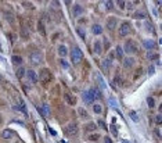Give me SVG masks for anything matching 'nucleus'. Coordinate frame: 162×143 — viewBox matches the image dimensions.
Segmentation results:
<instances>
[{
    "mask_svg": "<svg viewBox=\"0 0 162 143\" xmlns=\"http://www.w3.org/2000/svg\"><path fill=\"white\" fill-rule=\"evenodd\" d=\"M39 79H40V82L43 85H47L48 82L53 79V74L50 72V70H48V68H43V70H40Z\"/></svg>",
    "mask_w": 162,
    "mask_h": 143,
    "instance_id": "nucleus-1",
    "label": "nucleus"
},
{
    "mask_svg": "<svg viewBox=\"0 0 162 143\" xmlns=\"http://www.w3.org/2000/svg\"><path fill=\"white\" fill-rule=\"evenodd\" d=\"M82 58H83L82 50H80L79 47H73L72 52H71V61H72L73 64H78V63L82 61Z\"/></svg>",
    "mask_w": 162,
    "mask_h": 143,
    "instance_id": "nucleus-2",
    "label": "nucleus"
},
{
    "mask_svg": "<svg viewBox=\"0 0 162 143\" xmlns=\"http://www.w3.org/2000/svg\"><path fill=\"white\" fill-rule=\"evenodd\" d=\"M42 58H43V54L39 50H35V52H32L29 54V61H31L32 65H39L40 61H42Z\"/></svg>",
    "mask_w": 162,
    "mask_h": 143,
    "instance_id": "nucleus-3",
    "label": "nucleus"
},
{
    "mask_svg": "<svg viewBox=\"0 0 162 143\" xmlns=\"http://www.w3.org/2000/svg\"><path fill=\"white\" fill-rule=\"evenodd\" d=\"M130 34V24L129 22H122L121 26H119V36L125 38Z\"/></svg>",
    "mask_w": 162,
    "mask_h": 143,
    "instance_id": "nucleus-4",
    "label": "nucleus"
},
{
    "mask_svg": "<svg viewBox=\"0 0 162 143\" xmlns=\"http://www.w3.org/2000/svg\"><path fill=\"white\" fill-rule=\"evenodd\" d=\"M126 53H136L137 52V46L134 45L133 40H126L125 43V49H123Z\"/></svg>",
    "mask_w": 162,
    "mask_h": 143,
    "instance_id": "nucleus-5",
    "label": "nucleus"
},
{
    "mask_svg": "<svg viewBox=\"0 0 162 143\" xmlns=\"http://www.w3.org/2000/svg\"><path fill=\"white\" fill-rule=\"evenodd\" d=\"M64 99H65V102L69 104V106H75V104H76V99H75V96H72L71 93H68V92L64 93Z\"/></svg>",
    "mask_w": 162,
    "mask_h": 143,
    "instance_id": "nucleus-6",
    "label": "nucleus"
},
{
    "mask_svg": "<svg viewBox=\"0 0 162 143\" xmlns=\"http://www.w3.org/2000/svg\"><path fill=\"white\" fill-rule=\"evenodd\" d=\"M65 132H67V135H75L78 132V125L72 122V124H69L67 128H65Z\"/></svg>",
    "mask_w": 162,
    "mask_h": 143,
    "instance_id": "nucleus-7",
    "label": "nucleus"
},
{
    "mask_svg": "<svg viewBox=\"0 0 162 143\" xmlns=\"http://www.w3.org/2000/svg\"><path fill=\"white\" fill-rule=\"evenodd\" d=\"M83 7L80 6V4H75L73 6V8H72V14L75 15V17H79V15H82L83 14Z\"/></svg>",
    "mask_w": 162,
    "mask_h": 143,
    "instance_id": "nucleus-8",
    "label": "nucleus"
},
{
    "mask_svg": "<svg viewBox=\"0 0 162 143\" xmlns=\"http://www.w3.org/2000/svg\"><path fill=\"white\" fill-rule=\"evenodd\" d=\"M83 102H85L86 104H93L94 97L91 96L90 92H85V93H83Z\"/></svg>",
    "mask_w": 162,
    "mask_h": 143,
    "instance_id": "nucleus-9",
    "label": "nucleus"
},
{
    "mask_svg": "<svg viewBox=\"0 0 162 143\" xmlns=\"http://www.w3.org/2000/svg\"><path fill=\"white\" fill-rule=\"evenodd\" d=\"M26 75H28V78H29V81L32 82V84H37V81H39V78H37V75H36V72L35 71H28L26 72Z\"/></svg>",
    "mask_w": 162,
    "mask_h": 143,
    "instance_id": "nucleus-10",
    "label": "nucleus"
},
{
    "mask_svg": "<svg viewBox=\"0 0 162 143\" xmlns=\"http://www.w3.org/2000/svg\"><path fill=\"white\" fill-rule=\"evenodd\" d=\"M91 32H93L94 35H101L102 34V26L99 25V24H94L91 26Z\"/></svg>",
    "mask_w": 162,
    "mask_h": 143,
    "instance_id": "nucleus-11",
    "label": "nucleus"
},
{
    "mask_svg": "<svg viewBox=\"0 0 162 143\" xmlns=\"http://www.w3.org/2000/svg\"><path fill=\"white\" fill-rule=\"evenodd\" d=\"M58 54H60V56L61 57H65L67 56V54H68V49H67V46L65 45H60V46H58Z\"/></svg>",
    "mask_w": 162,
    "mask_h": 143,
    "instance_id": "nucleus-12",
    "label": "nucleus"
},
{
    "mask_svg": "<svg viewBox=\"0 0 162 143\" xmlns=\"http://www.w3.org/2000/svg\"><path fill=\"white\" fill-rule=\"evenodd\" d=\"M116 24H118V21H116V18H110V20H108L107 21V28L108 29H114L115 28V26H116Z\"/></svg>",
    "mask_w": 162,
    "mask_h": 143,
    "instance_id": "nucleus-13",
    "label": "nucleus"
},
{
    "mask_svg": "<svg viewBox=\"0 0 162 143\" xmlns=\"http://www.w3.org/2000/svg\"><path fill=\"white\" fill-rule=\"evenodd\" d=\"M133 64H134V58L133 57H127V58L123 60V67L125 68H130Z\"/></svg>",
    "mask_w": 162,
    "mask_h": 143,
    "instance_id": "nucleus-14",
    "label": "nucleus"
},
{
    "mask_svg": "<svg viewBox=\"0 0 162 143\" xmlns=\"http://www.w3.org/2000/svg\"><path fill=\"white\" fill-rule=\"evenodd\" d=\"M93 50L96 54H100L102 52V47H101V42L100 40H96L94 42V45H93Z\"/></svg>",
    "mask_w": 162,
    "mask_h": 143,
    "instance_id": "nucleus-15",
    "label": "nucleus"
},
{
    "mask_svg": "<svg viewBox=\"0 0 162 143\" xmlns=\"http://www.w3.org/2000/svg\"><path fill=\"white\" fill-rule=\"evenodd\" d=\"M18 110H21V113H22L24 115H28V110H26V106L24 100H19V106H18Z\"/></svg>",
    "mask_w": 162,
    "mask_h": 143,
    "instance_id": "nucleus-16",
    "label": "nucleus"
},
{
    "mask_svg": "<svg viewBox=\"0 0 162 143\" xmlns=\"http://www.w3.org/2000/svg\"><path fill=\"white\" fill-rule=\"evenodd\" d=\"M11 63H13L14 65H17V67H18V65L22 64V58H21L19 56H13V57H11Z\"/></svg>",
    "mask_w": 162,
    "mask_h": 143,
    "instance_id": "nucleus-17",
    "label": "nucleus"
},
{
    "mask_svg": "<svg viewBox=\"0 0 162 143\" xmlns=\"http://www.w3.org/2000/svg\"><path fill=\"white\" fill-rule=\"evenodd\" d=\"M111 64H112L111 58H104V60H102V68H104V70H110Z\"/></svg>",
    "mask_w": 162,
    "mask_h": 143,
    "instance_id": "nucleus-18",
    "label": "nucleus"
},
{
    "mask_svg": "<svg viewBox=\"0 0 162 143\" xmlns=\"http://www.w3.org/2000/svg\"><path fill=\"white\" fill-rule=\"evenodd\" d=\"M143 45H144V47H145V49H148V50H153L154 46H155V43H154L153 40H144V42H143Z\"/></svg>",
    "mask_w": 162,
    "mask_h": 143,
    "instance_id": "nucleus-19",
    "label": "nucleus"
},
{
    "mask_svg": "<svg viewBox=\"0 0 162 143\" xmlns=\"http://www.w3.org/2000/svg\"><path fill=\"white\" fill-rule=\"evenodd\" d=\"M42 113H43V117H48L50 115V107H48V104H43V108H42Z\"/></svg>",
    "mask_w": 162,
    "mask_h": 143,
    "instance_id": "nucleus-20",
    "label": "nucleus"
},
{
    "mask_svg": "<svg viewBox=\"0 0 162 143\" xmlns=\"http://www.w3.org/2000/svg\"><path fill=\"white\" fill-rule=\"evenodd\" d=\"M89 92L91 93V96H93L94 99H100V97H101V95H100V90H99V89H96V87H91V89H90Z\"/></svg>",
    "mask_w": 162,
    "mask_h": 143,
    "instance_id": "nucleus-21",
    "label": "nucleus"
},
{
    "mask_svg": "<svg viewBox=\"0 0 162 143\" xmlns=\"http://www.w3.org/2000/svg\"><path fill=\"white\" fill-rule=\"evenodd\" d=\"M115 54H116V57L119 58V60H122V56H123V47H121V46H116Z\"/></svg>",
    "mask_w": 162,
    "mask_h": 143,
    "instance_id": "nucleus-22",
    "label": "nucleus"
},
{
    "mask_svg": "<svg viewBox=\"0 0 162 143\" xmlns=\"http://www.w3.org/2000/svg\"><path fill=\"white\" fill-rule=\"evenodd\" d=\"M93 111H94L96 114H101V111H102L101 104H93Z\"/></svg>",
    "mask_w": 162,
    "mask_h": 143,
    "instance_id": "nucleus-23",
    "label": "nucleus"
},
{
    "mask_svg": "<svg viewBox=\"0 0 162 143\" xmlns=\"http://www.w3.org/2000/svg\"><path fill=\"white\" fill-rule=\"evenodd\" d=\"M78 113H79V115H80V117H82V118H87V117H89L87 111H86L85 108H82V107H80V108L78 110Z\"/></svg>",
    "mask_w": 162,
    "mask_h": 143,
    "instance_id": "nucleus-24",
    "label": "nucleus"
},
{
    "mask_svg": "<svg viewBox=\"0 0 162 143\" xmlns=\"http://www.w3.org/2000/svg\"><path fill=\"white\" fill-rule=\"evenodd\" d=\"M37 29H39V32L42 35H46V31H45V25H43V22L42 21H39V22H37Z\"/></svg>",
    "mask_w": 162,
    "mask_h": 143,
    "instance_id": "nucleus-25",
    "label": "nucleus"
},
{
    "mask_svg": "<svg viewBox=\"0 0 162 143\" xmlns=\"http://www.w3.org/2000/svg\"><path fill=\"white\" fill-rule=\"evenodd\" d=\"M2 136L4 137V139H10V137L13 136V132H11V131H8V129H6V131H3Z\"/></svg>",
    "mask_w": 162,
    "mask_h": 143,
    "instance_id": "nucleus-26",
    "label": "nucleus"
},
{
    "mask_svg": "<svg viewBox=\"0 0 162 143\" xmlns=\"http://www.w3.org/2000/svg\"><path fill=\"white\" fill-rule=\"evenodd\" d=\"M15 74H17V78H19V79H21V78H22V76L25 75V70H24L22 67H19V68L17 70V72H15Z\"/></svg>",
    "mask_w": 162,
    "mask_h": 143,
    "instance_id": "nucleus-27",
    "label": "nucleus"
},
{
    "mask_svg": "<svg viewBox=\"0 0 162 143\" xmlns=\"http://www.w3.org/2000/svg\"><path fill=\"white\" fill-rule=\"evenodd\" d=\"M133 17L136 18V20H140V18L143 20V18L145 17V14H144V13H141V11H137V13H134V15H133Z\"/></svg>",
    "mask_w": 162,
    "mask_h": 143,
    "instance_id": "nucleus-28",
    "label": "nucleus"
},
{
    "mask_svg": "<svg viewBox=\"0 0 162 143\" xmlns=\"http://www.w3.org/2000/svg\"><path fill=\"white\" fill-rule=\"evenodd\" d=\"M129 115H130V118L134 121V122H139V117H137L136 111H130V113H129Z\"/></svg>",
    "mask_w": 162,
    "mask_h": 143,
    "instance_id": "nucleus-29",
    "label": "nucleus"
},
{
    "mask_svg": "<svg viewBox=\"0 0 162 143\" xmlns=\"http://www.w3.org/2000/svg\"><path fill=\"white\" fill-rule=\"evenodd\" d=\"M86 131H94V129H97V125L94 124V122H90L87 126H86V128H85Z\"/></svg>",
    "mask_w": 162,
    "mask_h": 143,
    "instance_id": "nucleus-30",
    "label": "nucleus"
},
{
    "mask_svg": "<svg viewBox=\"0 0 162 143\" xmlns=\"http://www.w3.org/2000/svg\"><path fill=\"white\" fill-rule=\"evenodd\" d=\"M147 103H148V107H151V108L155 107V100H154L153 97H148L147 99Z\"/></svg>",
    "mask_w": 162,
    "mask_h": 143,
    "instance_id": "nucleus-31",
    "label": "nucleus"
},
{
    "mask_svg": "<svg viewBox=\"0 0 162 143\" xmlns=\"http://www.w3.org/2000/svg\"><path fill=\"white\" fill-rule=\"evenodd\" d=\"M76 32H78V34H79V36H80V39H86V34H85V32H83V29L82 28H78L76 29Z\"/></svg>",
    "mask_w": 162,
    "mask_h": 143,
    "instance_id": "nucleus-32",
    "label": "nucleus"
},
{
    "mask_svg": "<svg viewBox=\"0 0 162 143\" xmlns=\"http://www.w3.org/2000/svg\"><path fill=\"white\" fill-rule=\"evenodd\" d=\"M147 58H148V60H158V58H159V56H158V54L148 53V54H147Z\"/></svg>",
    "mask_w": 162,
    "mask_h": 143,
    "instance_id": "nucleus-33",
    "label": "nucleus"
},
{
    "mask_svg": "<svg viewBox=\"0 0 162 143\" xmlns=\"http://www.w3.org/2000/svg\"><path fill=\"white\" fill-rule=\"evenodd\" d=\"M155 122L158 124V125L162 124V117H161V114H156V115H155Z\"/></svg>",
    "mask_w": 162,
    "mask_h": 143,
    "instance_id": "nucleus-34",
    "label": "nucleus"
},
{
    "mask_svg": "<svg viewBox=\"0 0 162 143\" xmlns=\"http://www.w3.org/2000/svg\"><path fill=\"white\" fill-rule=\"evenodd\" d=\"M154 133H155V136L158 137V139H161V131H159V128H155L154 129Z\"/></svg>",
    "mask_w": 162,
    "mask_h": 143,
    "instance_id": "nucleus-35",
    "label": "nucleus"
},
{
    "mask_svg": "<svg viewBox=\"0 0 162 143\" xmlns=\"http://www.w3.org/2000/svg\"><path fill=\"white\" fill-rule=\"evenodd\" d=\"M99 137H100V136H99V133H97V135H96V133H93V135H90L89 139H90V140H99Z\"/></svg>",
    "mask_w": 162,
    "mask_h": 143,
    "instance_id": "nucleus-36",
    "label": "nucleus"
},
{
    "mask_svg": "<svg viewBox=\"0 0 162 143\" xmlns=\"http://www.w3.org/2000/svg\"><path fill=\"white\" fill-rule=\"evenodd\" d=\"M97 79H99V82H100V85H101V87H105V84H104V81H102V78L100 75H97Z\"/></svg>",
    "mask_w": 162,
    "mask_h": 143,
    "instance_id": "nucleus-37",
    "label": "nucleus"
},
{
    "mask_svg": "<svg viewBox=\"0 0 162 143\" xmlns=\"http://www.w3.org/2000/svg\"><path fill=\"white\" fill-rule=\"evenodd\" d=\"M61 65H62L64 68H69V64L65 61V60H61Z\"/></svg>",
    "mask_w": 162,
    "mask_h": 143,
    "instance_id": "nucleus-38",
    "label": "nucleus"
},
{
    "mask_svg": "<svg viewBox=\"0 0 162 143\" xmlns=\"http://www.w3.org/2000/svg\"><path fill=\"white\" fill-rule=\"evenodd\" d=\"M111 131H112V133H114L115 136L118 135V131H116V126L115 125H111Z\"/></svg>",
    "mask_w": 162,
    "mask_h": 143,
    "instance_id": "nucleus-39",
    "label": "nucleus"
},
{
    "mask_svg": "<svg viewBox=\"0 0 162 143\" xmlns=\"http://www.w3.org/2000/svg\"><path fill=\"white\" fill-rule=\"evenodd\" d=\"M99 125L101 126V128H102V129H107V128H108V126H107V125L104 124V121H99Z\"/></svg>",
    "mask_w": 162,
    "mask_h": 143,
    "instance_id": "nucleus-40",
    "label": "nucleus"
},
{
    "mask_svg": "<svg viewBox=\"0 0 162 143\" xmlns=\"http://www.w3.org/2000/svg\"><path fill=\"white\" fill-rule=\"evenodd\" d=\"M105 7H107L108 10H111V8H112V2H105Z\"/></svg>",
    "mask_w": 162,
    "mask_h": 143,
    "instance_id": "nucleus-41",
    "label": "nucleus"
},
{
    "mask_svg": "<svg viewBox=\"0 0 162 143\" xmlns=\"http://www.w3.org/2000/svg\"><path fill=\"white\" fill-rule=\"evenodd\" d=\"M125 4H126V3L123 2V0H121V2H118V6H119L121 8H125Z\"/></svg>",
    "mask_w": 162,
    "mask_h": 143,
    "instance_id": "nucleus-42",
    "label": "nucleus"
},
{
    "mask_svg": "<svg viewBox=\"0 0 162 143\" xmlns=\"http://www.w3.org/2000/svg\"><path fill=\"white\" fill-rule=\"evenodd\" d=\"M141 71H143L141 68H139V70H137V72H136V75H134V79H137V78H139V76H140V74H141Z\"/></svg>",
    "mask_w": 162,
    "mask_h": 143,
    "instance_id": "nucleus-43",
    "label": "nucleus"
},
{
    "mask_svg": "<svg viewBox=\"0 0 162 143\" xmlns=\"http://www.w3.org/2000/svg\"><path fill=\"white\" fill-rule=\"evenodd\" d=\"M48 132H50V133H51L53 136H56V135H57V132H56V131H54L53 128H48Z\"/></svg>",
    "mask_w": 162,
    "mask_h": 143,
    "instance_id": "nucleus-44",
    "label": "nucleus"
},
{
    "mask_svg": "<svg viewBox=\"0 0 162 143\" xmlns=\"http://www.w3.org/2000/svg\"><path fill=\"white\" fill-rule=\"evenodd\" d=\"M154 70H155V68H154V65H151V67L148 68V72H150V74H154Z\"/></svg>",
    "mask_w": 162,
    "mask_h": 143,
    "instance_id": "nucleus-45",
    "label": "nucleus"
},
{
    "mask_svg": "<svg viewBox=\"0 0 162 143\" xmlns=\"http://www.w3.org/2000/svg\"><path fill=\"white\" fill-rule=\"evenodd\" d=\"M104 143H112V140H111V139H110V137H108V136H107V137H105V140H104Z\"/></svg>",
    "mask_w": 162,
    "mask_h": 143,
    "instance_id": "nucleus-46",
    "label": "nucleus"
},
{
    "mask_svg": "<svg viewBox=\"0 0 162 143\" xmlns=\"http://www.w3.org/2000/svg\"><path fill=\"white\" fill-rule=\"evenodd\" d=\"M122 143H129L127 140H125V139H122Z\"/></svg>",
    "mask_w": 162,
    "mask_h": 143,
    "instance_id": "nucleus-47",
    "label": "nucleus"
},
{
    "mask_svg": "<svg viewBox=\"0 0 162 143\" xmlns=\"http://www.w3.org/2000/svg\"><path fill=\"white\" fill-rule=\"evenodd\" d=\"M2 121H3V118H2V115H0V124H2Z\"/></svg>",
    "mask_w": 162,
    "mask_h": 143,
    "instance_id": "nucleus-48",
    "label": "nucleus"
}]
</instances>
